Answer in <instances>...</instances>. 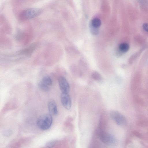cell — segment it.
Returning a JSON list of instances; mask_svg holds the SVG:
<instances>
[{
	"label": "cell",
	"mask_w": 148,
	"mask_h": 148,
	"mask_svg": "<svg viewBox=\"0 0 148 148\" xmlns=\"http://www.w3.org/2000/svg\"><path fill=\"white\" fill-rule=\"evenodd\" d=\"M42 81L48 86L52 85L53 83L52 79L50 77L48 76H44L43 78Z\"/></svg>",
	"instance_id": "7c38bea8"
},
{
	"label": "cell",
	"mask_w": 148,
	"mask_h": 148,
	"mask_svg": "<svg viewBox=\"0 0 148 148\" xmlns=\"http://www.w3.org/2000/svg\"><path fill=\"white\" fill-rule=\"evenodd\" d=\"M97 132L100 140L104 143L111 146L115 145L117 143L116 138L113 135L100 129L98 130Z\"/></svg>",
	"instance_id": "3957f363"
},
{
	"label": "cell",
	"mask_w": 148,
	"mask_h": 148,
	"mask_svg": "<svg viewBox=\"0 0 148 148\" xmlns=\"http://www.w3.org/2000/svg\"><path fill=\"white\" fill-rule=\"evenodd\" d=\"M53 121L52 115L50 114H45L40 116L37 121V125L41 130H45L51 127Z\"/></svg>",
	"instance_id": "7a4b0ae2"
},
{
	"label": "cell",
	"mask_w": 148,
	"mask_h": 148,
	"mask_svg": "<svg viewBox=\"0 0 148 148\" xmlns=\"http://www.w3.org/2000/svg\"><path fill=\"white\" fill-rule=\"evenodd\" d=\"M58 81L62 93H68L70 91V87L65 77L61 76L59 78Z\"/></svg>",
	"instance_id": "5b68a950"
},
{
	"label": "cell",
	"mask_w": 148,
	"mask_h": 148,
	"mask_svg": "<svg viewBox=\"0 0 148 148\" xmlns=\"http://www.w3.org/2000/svg\"><path fill=\"white\" fill-rule=\"evenodd\" d=\"M13 133V131L11 130H8L4 131L3 133V135L6 137H9Z\"/></svg>",
	"instance_id": "2e32d148"
},
{
	"label": "cell",
	"mask_w": 148,
	"mask_h": 148,
	"mask_svg": "<svg viewBox=\"0 0 148 148\" xmlns=\"http://www.w3.org/2000/svg\"><path fill=\"white\" fill-rule=\"evenodd\" d=\"M134 134L136 136L138 137L139 138L141 137V134L139 132L137 131H134Z\"/></svg>",
	"instance_id": "ac0fdd59"
},
{
	"label": "cell",
	"mask_w": 148,
	"mask_h": 148,
	"mask_svg": "<svg viewBox=\"0 0 148 148\" xmlns=\"http://www.w3.org/2000/svg\"><path fill=\"white\" fill-rule=\"evenodd\" d=\"M112 119L119 125H123L126 123V120L123 116L119 112L113 111L110 113Z\"/></svg>",
	"instance_id": "277c9868"
},
{
	"label": "cell",
	"mask_w": 148,
	"mask_h": 148,
	"mask_svg": "<svg viewBox=\"0 0 148 148\" xmlns=\"http://www.w3.org/2000/svg\"><path fill=\"white\" fill-rule=\"evenodd\" d=\"M61 102L64 107L68 110H70L72 107V101L68 93H62L61 95Z\"/></svg>",
	"instance_id": "8992f818"
},
{
	"label": "cell",
	"mask_w": 148,
	"mask_h": 148,
	"mask_svg": "<svg viewBox=\"0 0 148 148\" xmlns=\"http://www.w3.org/2000/svg\"><path fill=\"white\" fill-rule=\"evenodd\" d=\"M38 86L41 90L44 92H48L50 89L49 86L44 83L42 81L39 83Z\"/></svg>",
	"instance_id": "8fae6325"
},
{
	"label": "cell",
	"mask_w": 148,
	"mask_h": 148,
	"mask_svg": "<svg viewBox=\"0 0 148 148\" xmlns=\"http://www.w3.org/2000/svg\"><path fill=\"white\" fill-rule=\"evenodd\" d=\"M92 76L93 79L96 80H101L100 75L97 72H94L92 73Z\"/></svg>",
	"instance_id": "5bb4252c"
},
{
	"label": "cell",
	"mask_w": 148,
	"mask_h": 148,
	"mask_svg": "<svg viewBox=\"0 0 148 148\" xmlns=\"http://www.w3.org/2000/svg\"><path fill=\"white\" fill-rule=\"evenodd\" d=\"M101 25V20L98 18H95L91 21L90 26L98 29L100 27Z\"/></svg>",
	"instance_id": "9c48e42d"
},
{
	"label": "cell",
	"mask_w": 148,
	"mask_h": 148,
	"mask_svg": "<svg viewBox=\"0 0 148 148\" xmlns=\"http://www.w3.org/2000/svg\"><path fill=\"white\" fill-rule=\"evenodd\" d=\"M129 49V45L127 43H121L119 46V49L120 51L123 53L127 52Z\"/></svg>",
	"instance_id": "30bf717a"
},
{
	"label": "cell",
	"mask_w": 148,
	"mask_h": 148,
	"mask_svg": "<svg viewBox=\"0 0 148 148\" xmlns=\"http://www.w3.org/2000/svg\"><path fill=\"white\" fill-rule=\"evenodd\" d=\"M42 12V10L39 8H29L21 12L19 15V18L22 21L27 20L38 17Z\"/></svg>",
	"instance_id": "6da1fadb"
},
{
	"label": "cell",
	"mask_w": 148,
	"mask_h": 148,
	"mask_svg": "<svg viewBox=\"0 0 148 148\" xmlns=\"http://www.w3.org/2000/svg\"><path fill=\"white\" fill-rule=\"evenodd\" d=\"M48 107L50 114L53 115H56L58 113L57 104L53 100L49 101L48 103Z\"/></svg>",
	"instance_id": "52a82bcc"
},
{
	"label": "cell",
	"mask_w": 148,
	"mask_h": 148,
	"mask_svg": "<svg viewBox=\"0 0 148 148\" xmlns=\"http://www.w3.org/2000/svg\"><path fill=\"white\" fill-rule=\"evenodd\" d=\"M37 46V45L36 44H33L28 47L21 50L18 54L30 56L35 49Z\"/></svg>",
	"instance_id": "ba28073f"
},
{
	"label": "cell",
	"mask_w": 148,
	"mask_h": 148,
	"mask_svg": "<svg viewBox=\"0 0 148 148\" xmlns=\"http://www.w3.org/2000/svg\"><path fill=\"white\" fill-rule=\"evenodd\" d=\"M90 31L91 34L94 35H97L99 33L98 29L90 26Z\"/></svg>",
	"instance_id": "9a60e30c"
},
{
	"label": "cell",
	"mask_w": 148,
	"mask_h": 148,
	"mask_svg": "<svg viewBox=\"0 0 148 148\" xmlns=\"http://www.w3.org/2000/svg\"><path fill=\"white\" fill-rule=\"evenodd\" d=\"M57 142L56 140H53L47 143L46 145L47 147L52 148L55 146Z\"/></svg>",
	"instance_id": "4fadbf2b"
},
{
	"label": "cell",
	"mask_w": 148,
	"mask_h": 148,
	"mask_svg": "<svg viewBox=\"0 0 148 148\" xmlns=\"http://www.w3.org/2000/svg\"><path fill=\"white\" fill-rule=\"evenodd\" d=\"M144 30L148 33V24L145 23L143 26Z\"/></svg>",
	"instance_id": "e0dca14e"
}]
</instances>
